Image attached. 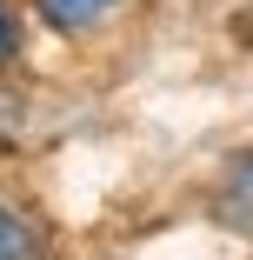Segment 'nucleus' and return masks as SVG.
Instances as JSON below:
<instances>
[{"instance_id":"f03ea898","label":"nucleus","mask_w":253,"mask_h":260,"mask_svg":"<svg viewBox=\"0 0 253 260\" xmlns=\"http://www.w3.org/2000/svg\"><path fill=\"white\" fill-rule=\"evenodd\" d=\"M114 7H120V0H33V14L54 27V34H67V40L74 34H93Z\"/></svg>"},{"instance_id":"f257e3e1","label":"nucleus","mask_w":253,"mask_h":260,"mask_svg":"<svg viewBox=\"0 0 253 260\" xmlns=\"http://www.w3.org/2000/svg\"><path fill=\"white\" fill-rule=\"evenodd\" d=\"M213 220L253 240V153H233L227 174L213 180Z\"/></svg>"},{"instance_id":"7ed1b4c3","label":"nucleus","mask_w":253,"mask_h":260,"mask_svg":"<svg viewBox=\"0 0 253 260\" xmlns=\"http://www.w3.org/2000/svg\"><path fill=\"white\" fill-rule=\"evenodd\" d=\"M0 260H47V234L7 200H0Z\"/></svg>"},{"instance_id":"20e7f679","label":"nucleus","mask_w":253,"mask_h":260,"mask_svg":"<svg viewBox=\"0 0 253 260\" xmlns=\"http://www.w3.org/2000/svg\"><path fill=\"white\" fill-rule=\"evenodd\" d=\"M20 54V7H14V0H0V67H7Z\"/></svg>"}]
</instances>
